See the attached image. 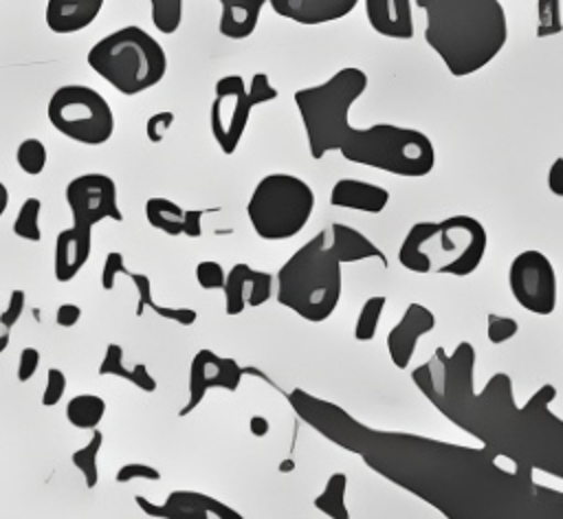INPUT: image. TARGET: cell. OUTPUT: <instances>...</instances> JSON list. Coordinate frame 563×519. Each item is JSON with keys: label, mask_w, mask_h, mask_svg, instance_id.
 I'll use <instances>...</instances> for the list:
<instances>
[{"label": "cell", "mask_w": 563, "mask_h": 519, "mask_svg": "<svg viewBox=\"0 0 563 519\" xmlns=\"http://www.w3.org/2000/svg\"><path fill=\"white\" fill-rule=\"evenodd\" d=\"M288 402L321 438L358 455L369 471L444 519H563V490L482 444L369 427L301 387L288 394Z\"/></svg>", "instance_id": "cell-1"}, {"label": "cell", "mask_w": 563, "mask_h": 519, "mask_svg": "<svg viewBox=\"0 0 563 519\" xmlns=\"http://www.w3.org/2000/svg\"><path fill=\"white\" fill-rule=\"evenodd\" d=\"M475 347L466 339L453 352L440 345L411 372V380L440 416L482 446L563 479V418L552 411L556 387L543 383L519 407L506 372H495L475 389Z\"/></svg>", "instance_id": "cell-2"}, {"label": "cell", "mask_w": 563, "mask_h": 519, "mask_svg": "<svg viewBox=\"0 0 563 519\" xmlns=\"http://www.w3.org/2000/svg\"><path fill=\"white\" fill-rule=\"evenodd\" d=\"M424 42L453 77L488 66L508 42L506 9L499 0H429Z\"/></svg>", "instance_id": "cell-3"}, {"label": "cell", "mask_w": 563, "mask_h": 519, "mask_svg": "<svg viewBox=\"0 0 563 519\" xmlns=\"http://www.w3.org/2000/svg\"><path fill=\"white\" fill-rule=\"evenodd\" d=\"M275 299L297 317L321 323L341 301V264L332 255L328 233L319 231L301 244L277 270Z\"/></svg>", "instance_id": "cell-4"}, {"label": "cell", "mask_w": 563, "mask_h": 519, "mask_svg": "<svg viewBox=\"0 0 563 519\" xmlns=\"http://www.w3.org/2000/svg\"><path fill=\"white\" fill-rule=\"evenodd\" d=\"M367 73L358 66H343L325 81L295 92V106L306 132L308 150L314 161L339 152L352 132L350 110L367 90Z\"/></svg>", "instance_id": "cell-5"}, {"label": "cell", "mask_w": 563, "mask_h": 519, "mask_svg": "<svg viewBox=\"0 0 563 519\" xmlns=\"http://www.w3.org/2000/svg\"><path fill=\"white\" fill-rule=\"evenodd\" d=\"M86 62L117 92L128 97L154 88L167 73L165 48L136 24L121 26L97 40Z\"/></svg>", "instance_id": "cell-6"}, {"label": "cell", "mask_w": 563, "mask_h": 519, "mask_svg": "<svg viewBox=\"0 0 563 519\" xmlns=\"http://www.w3.org/2000/svg\"><path fill=\"white\" fill-rule=\"evenodd\" d=\"M339 154L350 163L402 178H422L435 167L431 139L420 130L394 123L352 128Z\"/></svg>", "instance_id": "cell-7"}, {"label": "cell", "mask_w": 563, "mask_h": 519, "mask_svg": "<svg viewBox=\"0 0 563 519\" xmlns=\"http://www.w3.org/2000/svg\"><path fill=\"white\" fill-rule=\"evenodd\" d=\"M312 187L286 172H273L257 180L246 202V216L257 238L282 242L299 235L314 211Z\"/></svg>", "instance_id": "cell-8"}, {"label": "cell", "mask_w": 563, "mask_h": 519, "mask_svg": "<svg viewBox=\"0 0 563 519\" xmlns=\"http://www.w3.org/2000/svg\"><path fill=\"white\" fill-rule=\"evenodd\" d=\"M51 125L81 145H103L114 132V112L101 92L86 84L59 86L46 106Z\"/></svg>", "instance_id": "cell-9"}, {"label": "cell", "mask_w": 563, "mask_h": 519, "mask_svg": "<svg viewBox=\"0 0 563 519\" xmlns=\"http://www.w3.org/2000/svg\"><path fill=\"white\" fill-rule=\"evenodd\" d=\"M508 288L512 299L532 314L548 317L556 308V270L550 257L537 249H526L512 257L508 266Z\"/></svg>", "instance_id": "cell-10"}, {"label": "cell", "mask_w": 563, "mask_h": 519, "mask_svg": "<svg viewBox=\"0 0 563 519\" xmlns=\"http://www.w3.org/2000/svg\"><path fill=\"white\" fill-rule=\"evenodd\" d=\"M255 106L257 103L249 95V86L240 75H224L216 81L209 128L222 154H233L238 150Z\"/></svg>", "instance_id": "cell-11"}, {"label": "cell", "mask_w": 563, "mask_h": 519, "mask_svg": "<svg viewBox=\"0 0 563 519\" xmlns=\"http://www.w3.org/2000/svg\"><path fill=\"white\" fill-rule=\"evenodd\" d=\"M440 249L446 260L438 266L440 275L468 277L473 275L488 249V233L484 224L473 216H449L438 222Z\"/></svg>", "instance_id": "cell-12"}, {"label": "cell", "mask_w": 563, "mask_h": 519, "mask_svg": "<svg viewBox=\"0 0 563 519\" xmlns=\"http://www.w3.org/2000/svg\"><path fill=\"white\" fill-rule=\"evenodd\" d=\"M64 198L73 213V224L84 231H92V227L101 220H123L117 200V183L108 174L88 172L75 176L66 185Z\"/></svg>", "instance_id": "cell-13"}, {"label": "cell", "mask_w": 563, "mask_h": 519, "mask_svg": "<svg viewBox=\"0 0 563 519\" xmlns=\"http://www.w3.org/2000/svg\"><path fill=\"white\" fill-rule=\"evenodd\" d=\"M244 367L231 358L220 356L209 347H200L191 363H189V378H187V400L178 409V416H189L207 396L209 389H224L235 391L242 383Z\"/></svg>", "instance_id": "cell-14"}, {"label": "cell", "mask_w": 563, "mask_h": 519, "mask_svg": "<svg viewBox=\"0 0 563 519\" xmlns=\"http://www.w3.org/2000/svg\"><path fill=\"white\" fill-rule=\"evenodd\" d=\"M134 504L154 519H209V515L218 519H246L233 506L198 490L178 488L172 490L163 504H154L143 495H134Z\"/></svg>", "instance_id": "cell-15"}, {"label": "cell", "mask_w": 563, "mask_h": 519, "mask_svg": "<svg viewBox=\"0 0 563 519\" xmlns=\"http://www.w3.org/2000/svg\"><path fill=\"white\" fill-rule=\"evenodd\" d=\"M435 328V314L424 303L411 301L407 303L402 317L387 332V354L391 365L398 369H407L416 354V347L424 334Z\"/></svg>", "instance_id": "cell-16"}, {"label": "cell", "mask_w": 563, "mask_h": 519, "mask_svg": "<svg viewBox=\"0 0 563 519\" xmlns=\"http://www.w3.org/2000/svg\"><path fill=\"white\" fill-rule=\"evenodd\" d=\"M268 4L279 18L303 26H317L350 15L358 0H271Z\"/></svg>", "instance_id": "cell-17"}, {"label": "cell", "mask_w": 563, "mask_h": 519, "mask_svg": "<svg viewBox=\"0 0 563 519\" xmlns=\"http://www.w3.org/2000/svg\"><path fill=\"white\" fill-rule=\"evenodd\" d=\"M92 253V231L79 227H68L55 238L53 275L59 284H66L79 275Z\"/></svg>", "instance_id": "cell-18"}, {"label": "cell", "mask_w": 563, "mask_h": 519, "mask_svg": "<svg viewBox=\"0 0 563 519\" xmlns=\"http://www.w3.org/2000/svg\"><path fill=\"white\" fill-rule=\"evenodd\" d=\"M365 15L383 37L409 40L413 37V2L411 0H365Z\"/></svg>", "instance_id": "cell-19"}, {"label": "cell", "mask_w": 563, "mask_h": 519, "mask_svg": "<svg viewBox=\"0 0 563 519\" xmlns=\"http://www.w3.org/2000/svg\"><path fill=\"white\" fill-rule=\"evenodd\" d=\"M389 202V191L376 183L339 178L330 189V205L361 213H380Z\"/></svg>", "instance_id": "cell-20"}, {"label": "cell", "mask_w": 563, "mask_h": 519, "mask_svg": "<svg viewBox=\"0 0 563 519\" xmlns=\"http://www.w3.org/2000/svg\"><path fill=\"white\" fill-rule=\"evenodd\" d=\"M103 4L106 0H46L44 20L57 35L79 33L97 20Z\"/></svg>", "instance_id": "cell-21"}, {"label": "cell", "mask_w": 563, "mask_h": 519, "mask_svg": "<svg viewBox=\"0 0 563 519\" xmlns=\"http://www.w3.org/2000/svg\"><path fill=\"white\" fill-rule=\"evenodd\" d=\"M220 22L218 31L229 40H246L257 29L262 9L271 0H218Z\"/></svg>", "instance_id": "cell-22"}, {"label": "cell", "mask_w": 563, "mask_h": 519, "mask_svg": "<svg viewBox=\"0 0 563 519\" xmlns=\"http://www.w3.org/2000/svg\"><path fill=\"white\" fill-rule=\"evenodd\" d=\"M328 244L332 255L339 260V264H352L361 260L378 257L385 262L383 251L358 229H352L343 222H334L328 233Z\"/></svg>", "instance_id": "cell-23"}, {"label": "cell", "mask_w": 563, "mask_h": 519, "mask_svg": "<svg viewBox=\"0 0 563 519\" xmlns=\"http://www.w3.org/2000/svg\"><path fill=\"white\" fill-rule=\"evenodd\" d=\"M438 235V222L420 220L413 222L398 249V262L409 273L427 275L431 273V255L424 253V244Z\"/></svg>", "instance_id": "cell-24"}, {"label": "cell", "mask_w": 563, "mask_h": 519, "mask_svg": "<svg viewBox=\"0 0 563 519\" xmlns=\"http://www.w3.org/2000/svg\"><path fill=\"white\" fill-rule=\"evenodd\" d=\"M128 277L132 279V284L136 288V308H134L136 317H141L150 308L156 317L167 319V321H176L178 325H194L196 323L198 312L194 308L156 303L154 297H152V281H150V277L145 273H128Z\"/></svg>", "instance_id": "cell-25"}, {"label": "cell", "mask_w": 563, "mask_h": 519, "mask_svg": "<svg viewBox=\"0 0 563 519\" xmlns=\"http://www.w3.org/2000/svg\"><path fill=\"white\" fill-rule=\"evenodd\" d=\"M99 376H117V378H123L128 383H132L134 387H139L141 391H156L158 383L156 378L150 374L147 365L145 363H134L132 367H125L123 363V347L119 343H108L106 347V354L101 358V365H99Z\"/></svg>", "instance_id": "cell-26"}, {"label": "cell", "mask_w": 563, "mask_h": 519, "mask_svg": "<svg viewBox=\"0 0 563 519\" xmlns=\"http://www.w3.org/2000/svg\"><path fill=\"white\" fill-rule=\"evenodd\" d=\"M345 493H347V475L343 471H334L325 479L321 493L312 499V506L328 519H352L347 510Z\"/></svg>", "instance_id": "cell-27"}, {"label": "cell", "mask_w": 563, "mask_h": 519, "mask_svg": "<svg viewBox=\"0 0 563 519\" xmlns=\"http://www.w3.org/2000/svg\"><path fill=\"white\" fill-rule=\"evenodd\" d=\"M251 279H253V268L244 262L233 264L227 273L224 279V312L229 317H235L240 312H244L246 301H249V292H251Z\"/></svg>", "instance_id": "cell-28"}, {"label": "cell", "mask_w": 563, "mask_h": 519, "mask_svg": "<svg viewBox=\"0 0 563 519\" xmlns=\"http://www.w3.org/2000/svg\"><path fill=\"white\" fill-rule=\"evenodd\" d=\"M106 416V400L97 394H77L66 402V420L75 429L95 431Z\"/></svg>", "instance_id": "cell-29"}, {"label": "cell", "mask_w": 563, "mask_h": 519, "mask_svg": "<svg viewBox=\"0 0 563 519\" xmlns=\"http://www.w3.org/2000/svg\"><path fill=\"white\" fill-rule=\"evenodd\" d=\"M145 218L154 229H158L167 235H183L185 209L169 198H161V196L147 198L145 200Z\"/></svg>", "instance_id": "cell-30"}, {"label": "cell", "mask_w": 563, "mask_h": 519, "mask_svg": "<svg viewBox=\"0 0 563 519\" xmlns=\"http://www.w3.org/2000/svg\"><path fill=\"white\" fill-rule=\"evenodd\" d=\"M103 446V433L99 429L92 431V435L88 438V442L84 446H79L77 451H73L70 462L73 466L81 473L86 488H95L99 484V451Z\"/></svg>", "instance_id": "cell-31"}, {"label": "cell", "mask_w": 563, "mask_h": 519, "mask_svg": "<svg viewBox=\"0 0 563 519\" xmlns=\"http://www.w3.org/2000/svg\"><path fill=\"white\" fill-rule=\"evenodd\" d=\"M385 306H387V297L385 295H372L363 301L358 314H356V321H354V339L361 341V343H367L376 336L378 332V325H380V319H383V312H385Z\"/></svg>", "instance_id": "cell-32"}, {"label": "cell", "mask_w": 563, "mask_h": 519, "mask_svg": "<svg viewBox=\"0 0 563 519\" xmlns=\"http://www.w3.org/2000/svg\"><path fill=\"white\" fill-rule=\"evenodd\" d=\"M40 211H42V200L35 198V196H29L15 220H13V235H18L20 240H26V242H40L42 240V229H40Z\"/></svg>", "instance_id": "cell-33"}, {"label": "cell", "mask_w": 563, "mask_h": 519, "mask_svg": "<svg viewBox=\"0 0 563 519\" xmlns=\"http://www.w3.org/2000/svg\"><path fill=\"white\" fill-rule=\"evenodd\" d=\"M15 163L18 167L29 174V176H40L48 163V152H46V145L35 139V136H29L24 139L18 150H15Z\"/></svg>", "instance_id": "cell-34"}, {"label": "cell", "mask_w": 563, "mask_h": 519, "mask_svg": "<svg viewBox=\"0 0 563 519\" xmlns=\"http://www.w3.org/2000/svg\"><path fill=\"white\" fill-rule=\"evenodd\" d=\"M150 15L156 31L172 35L183 22V0H150Z\"/></svg>", "instance_id": "cell-35"}, {"label": "cell", "mask_w": 563, "mask_h": 519, "mask_svg": "<svg viewBox=\"0 0 563 519\" xmlns=\"http://www.w3.org/2000/svg\"><path fill=\"white\" fill-rule=\"evenodd\" d=\"M563 31L561 0H537V37H552Z\"/></svg>", "instance_id": "cell-36"}, {"label": "cell", "mask_w": 563, "mask_h": 519, "mask_svg": "<svg viewBox=\"0 0 563 519\" xmlns=\"http://www.w3.org/2000/svg\"><path fill=\"white\" fill-rule=\"evenodd\" d=\"M517 332H519L517 319L506 317V314H497V312L486 314V336L493 345H501V343L515 339Z\"/></svg>", "instance_id": "cell-37"}, {"label": "cell", "mask_w": 563, "mask_h": 519, "mask_svg": "<svg viewBox=\"0 0 563 519\" xmlns=\"http://www.w3.org/2000/svg\"><path fill=\"white\" fill-rule=\"evenodd\" d=\"M227 270L216 260H200L196 264V281L202 290H222Z\"/></svg>", "instance_id": "cell-38"}, {"label": "cell", "mask_w": 563, "mask_h": 519, "mask_svg": "<svg viewBox=\"0 0 563 519\" xmlns=\"http://www.w3.org/2000/svg\"><path fill=\"white\" fill-rule=\"evenodd\" d=\"M66 374L59 367H48L46 369V383H44V391H42V405L44 407H55L64 394H66Z\"/></svg>", "instance_id": "cell-39"}, {"label": "cell", "mask_w": 563, "mask_h": 519, "mask_svg": "<svg viewBox=\"0 0 563 519\" xmlns=\"http://www.w3.org/2000/svg\"><path fill=\"white\" fill-rule=\"evenodd\" d=\"M273 297V275L266 270L253 268V279H251V292L246 306L260 308Z\"/></svg>", "instance_id": "cell-40"}, {"label": "cell", "mask_w": 563, "mask_h": 519, "mask_svg": "<svg viewBox=\"0 0 563 519\" xmlns=\"http://www.w3.org/2000/svg\"><path fill=\"white\" fill-rule=\"evenodd\" d=\"M117 484H128L134 479H147V482H158L161 479V471L156 466L143 464V462H130L119 466V471L114 473Z\"/></svg>", "instance_id": "cell-41"}, {"label": "cell", "mask_w": 563, "mask_h": 519, "mask_svg": "<svg viewBox=\"0 0 563 519\" xmlns=\"http://www.w3.org/2000/svg\"><path fill=\"white\" fill-rule=\"evenodd\" d=\"M176 114L172 110H158L154 114H150L147 123H145V134L150 143H161L165 139V134L169 132V128L174 125Z\"/></svg>", "instance_id": "cell-42"}, {"label": "cell", "mask_w": 563, "mask_h": 519, "mask_svg": "<svg viewBox=\"0 0 563 519\" xmlns=\"http://www.w3.org/2000/svg\"><path fill=\"white\" fill-rule=\"evenodd\" d=\"M24 303H26L24 290H22V288H13V290L9 292L7 308L0 312V325H2L4 330H11V328L18 323V319H20L22 312H24Z\"/></svg>", "instance_id": "cell-43"}, {"label": "cell", "mask_w": 563, "mask_h": 519, "mask_svg": "<svg viewBox=\"0 0 563 519\" xmlns=\"http://www.w3.org/2000/svg\"><path fill=\"white\" fill-rule=\"evenodd\" d=\"M121 273H130L125 268V262H123V255L119 251H110L106 255V262H103V268H101V288L103 290H114V284H117V275Z\"/></svg>", "instance_id": "cell-44"}, {"label": "cell", "mask_w": 563, "mask_h": 519, "mask_svg": "<svg viewBox=\"0 0 563 519\" xmlns=\"http://www.w3.org/2000/svg\"><path fill=\"white\" fill-rule=\"evenodd\" d=\"M249 95L253 97V101L260 106V103H268L273 99H277V88L271 84L268 75L266 73H255L251 77V84H249Z\"/></svg>", "instance_id": "cell-45"}, {"label": "cell", "mask_w": 563, "mask_h": 519, "mask_svg": "<svg viewBox=\"0 0 563 519\" xmlns=\"http://www.w3.org/2000/svg\"><path fill=\"white\" fill-rule=\"evenodd\" d=\"M40 367V350L37 347H22L18 356V369L15 376L20 383H29Z\"/></svg>", "instance_id": "cell-46"}, {"label": "cell", "mask_w": 563, "mask_h": 519, "mask_svg": "<svg viewBox=\"0 0 563 519\" xmlns=\"http://www.w3.org/2000/svg\"><path fill=\"white\" fill-rule=\"evenodd\" d=\"M81 319V308L77 303H59L55 310V323L59 328H73Z\"/></svg>", "instance_id": "cell-47"}, {"label": "cell", "mask_w": 563, "mask_h": 519, "mask_svg": "<svg viewBox=\"0 0 563 519\" xmlns=\"http://www.w3.org/2000/svg\"><path fill=\"white\" fill-rule=\"evenodd\" d=\"M205 209H185V222H183V235L187 238H200L202 235V216Z\"/></svg>", "instance_id": "cell-48"}, {"label": "cell", "mask_w": 563, "mask_h": 519, "mask_svg": "<svg viewBox=\"0 0 563 519\" xmlns=\"http://www.w3.org/2000/svg\"><path fill=\"white\" fill-rule=\"evenodd\" d=\"M548 189L550 194L563 198V156H556L548 169Z\"/></svg>", "instance_id": "cell-49"}, {"label": "cell", "mask_w": 563, "mask_h": 519, "mask_svg": "<svg viewBox=\"0 0 563 519\" xmlns=\"http://www.w3.org/2000/svg\"><path fill=\"white\" fill-rule=\"evenodd\" d=\"M249 429H251V433H253L255 438H264V435L268 433L271 424H268V420H266L264 416H251V420H249Z\"/></svg>", "instance_id": "cell-50"}, {"label": "cell", "mask_w": 563, "mask_h": 519, "mask_svg": "<svg viewBox=\"0 0 563 519\" xmlns=\"http://www.w3.org/2000/svg\"><path fill=\"white\" fill-rule=\"evenodd\" d=\"M7 207H9V189H7V185L0 180V218L4 216Z\"/></svg>", "instance_id": "cell-51"}, {"label": "cell", "mask_w": 563, "mask_h": 519, "mask_svg": "<svg viewBox=\"0 0 563 519\" xmlns=\"http://www.w3.org/2000/svg\"><path fill=\"white\" fill-rule=\"evenodd\" d=\"M9 341H11V334H9V330H4V332L0 334V354L9 347Z\"/></svg>", "instance_id": "cell-52"}, {"label": "cell", "mask_w": 563, "mask_h": 519, "mask_svg": "<svg viewBox=\"0 0 563 519\" xmlns=\"http://www.w3.org/2000/svg\"><path fill=\"white\" fill-rule=\"evenodd\" d=\"M413 4H416L418 9H424V7L429 4V0H413Z\"/></svg>", "instance_id": "cell-53"}]
</instances>
